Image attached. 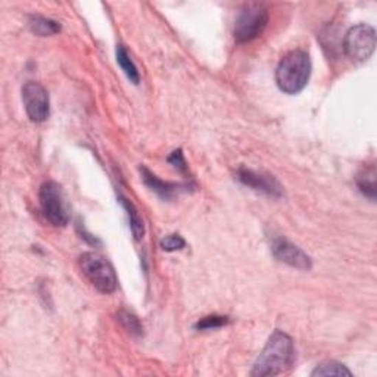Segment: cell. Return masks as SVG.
Masks as SVG:
<instances>
[{
	"label": "cell",
	"mask_w": 377,
	"mask_h": 377,
	"mask_svg": "<svg viewBox=\"0 0 377 377\" xmlns=\"http://www.w3.org/2000/svg\"><path fill=\"white\" fill-rule=\"evenodd\" d=\"M295 363V345L290 336L282 330H274L262 352L257 358L251 376H279L292 369Z\"/></svg>",
	"instance_id": "1"
},
{
	"label": "cell",
	"mask_w": 377,
	"mask_h": 377,
	"mask_svg": "<svg viewBox=\"0 0 377 377\" xmlns=\"http://www.w3.org/2000/svg\"><path fill=\"white\" fill-rule=\"evenodd\" d=\"M311 76L310 55L302 49L292 50L284 56L276 69V81L282 91L297 95L307 86Z\"/></svg>",
	"instance_id": "2"
},
{
	"label": "cell",
	"mask_w": 377,
	"mask_h": 377,
	"mask_svg": "<svg viewBox=\"0 0 377 377\" xmlns=\"http://www.w3.org/2000/svg\"><path fill=\"white\" fill-rule=\"evenodd\" d=\"M78 267L91 286L100 293H112L118 286V279L111 262L96 252H86L78 258Z\"/></svg>",
	"instance_id": "3"
},
{
	"label": "cell",
	"mask_w": 377,
	"mask_h": 377,
	"mask_svg": "<svg viewBox=\"0 0 377 377\" xmlns=\"http://www.w3.org/2000/svg\"><path fill=\"white\" fill-rule=\"evenodd\" d=\"M269 23V11L261 3L244 5L234 24V40L238 43H248L262 34Z\"/></svg>",
	"instance_id": "4"
},
{
	"label": "cell",
	"mask_w": 377,
	"mask_h": 377,
	"mask_svg": "<svg viewBox=\"0 0 377 377\" xmlns=\"http://www.w3.org/2000/svg\"><path fill=\"white\" fill-rule=\"evenodd\" d=\"M40 208L45 218L55 227H64L69 221L67 202L60 186L55 181H46L38 192Z\"/></svg>",
	"instance_id": "5"
},
{
	"label": "cell",
	"mask_w": 377,
	"mask_h": 377,
	"mask_svg": "<svg viewBox=\"0 0 377 377\" xmlns=\"http://www.w3.org/2000/svg\"><path fill=\"white\" fill-rule=\"evenodd\" d=\"M343 49L355 62H365L372 58L376 49V32L372 25L358 24L345 36Z\"/></svg>",
	"instance_id": "6"
},
{
	"label": "cell",
	"mask_w": 377,
	"mask_h": 377,
	"mask_svg": "<svg viewBox=\"0 0 377 377\" xmlns=\"http://www.w3.org/2000/svg\"><path fill=\"white\" fill-rule=\"evenodd\" d=\"M23 102L28 118L34 122H43L49 117L47 90L36 81H28L23 87Z\"/></svg>",
	"instance_id": "7"
},
{
	"label": "cell",
	"mask_w": 377,
	"mask_h": 377,
	"mask_svg": "<svg viewBox=\"0 0 377 377\" xmlns=\"http://www.w3.org/2000/svg\"><path fill=\"white\" fill-rule=\"evenodd\" d=\"M271 251L279 261L298 270H310L312 267L311 258L299 247L284 238L273 239Z\"/></svg>",
	"instance_id": "8"
},
{
	"label": "cell",
	"mask_w": 377,
	"mask_h": 377,
	"mask_svg": "<svg viewBox=\"0 0 377 377\" xmlns=\"http://www.w3.org/2000/svg\"><path fill=\"white\" fill-rule=\"evenodd\" d=\"M238 180L243 183L244 186L266 193V195L271 198H280L283 195V187L273 176L262 174V172L242 167L238 170Z\"/></svg>",
	"instance_id": "9"
},
{
	"label": "cell",
	"mask_w": 377,
	"mask_h": 377,
	"mask_svg": "<svg viewBox=\"0 0 377 377\" xmlns=\"http://www.w3.org/2000/svg\"><path fill=\"white\" fill-rule=\"evenodd\" d=\"M140 172H141V179H144L145 185L152 192H155L157 195L161 196L162 199H171L176 195L177 189L180 187L179 185H174V183H168V181L158 179L154 172H150L146 167H140Z\"/></svg>",
	"instance_id": "10"
},
{
	"label": "cell",
	"mask_w": 377,
	"mask_h": 377,
	"mask_svg": "<svg viewBox=\"0 0 377 377\" xmlns=\"http://www.w3.org/2000/svg\"><path fill=\"white\" fill-rule=\"evenodd\" d=\"M119 202H121V205L124 207V209L127 211L130 229H131V233H133L135 239L141 240L145 236V224H144V220H141V217H140L137 208L124 196H119Z\"/></svg>",
	"instance_id": "11"
},
{
	"label": "cell",
	"mask_w": 377,
	"mask_h": 377,
	"mask_svg": "<svg viewBox=\"0 0 377 377\" xmlns=\"http://www.w3.org/2000/svg\"><path fill=\"white\" fill-rule=\"evenodd\" d=\"M28 24H30V28H32V32L40 37L54 36L60 32V24L46 16H38V15L30 16Z\"/></svg>",
	"instance_id": "12"
},
{
	"label": "cell",
	"mask_w": 377,
	"mask_h": 377,
	"mask_svg": "<svg viewBox=\"0 0 377 377\" xmlns=\"http://www.w3.org/2000/svg\"><path fill=\"white\" fill-rule=\"evenodd\" d=\"M117 62L119 64L121 69L124 71V74L127 76V78L131 81L133 84H139L140 81V73L137 67L135 65L133 60H131L127 49L122 46V45H118L117 46Z\"/></svg>",
	"instance_id": "13"
},
{
	"label": "cell",
	"mask_w": 377,
	"mask_h": 377,
	"mask_svg": "<svg viewBox=\"0 0 377 377\" xmlns=\"http://www.w3.org/2000/svg\"><path fill=\"white\" fill-rule=\"evenodd\" d=\"M311 376H352V373L338 361H325L315 367Z\"/></svg>",
	"instance_id": "14"
},
{
	"label": "cell",
	"mask_w": 377,
	"mask_h": 377,
	"mask_svg": "<svg viewBox=\"0 0 377 377\" xmlns=\"http://www.w3.org/2000/svg\"><path fill=\"white\" fill-rule=\"evenodd\" d=\"M117 320L119 321V324L124 328L128 333L135 334V336H140L144 333V325H141L140 320L136 317L135 314H131L126 310H121L117 314Z\"/></svg>",
	"instance_id": "15"
},
{
	"label": "cell",
	"mask_w": 377,
	"mask_h": 377,
	"mask_svg": "<svg viewBox=\"0 0 377 377\" xmlns=\"http://www.w3.org/2000/svg\"><path fill=\"white\" fill-rule=\"evenodd\" d=\"M229 317H224V315H208V317L201 319L196 324L195 329L198 330H214V329H220L222 325L229 324Z\"/></svg>",
	"instance_id": "16"
},
{
	"label": "cell",
	"mask_w": 377,
	"mask_h": 377,
	"mask_svg": "<svg viewBox=\"0 0 377 377\" xmlns=\"http://www.w3.org/2000/svg\"><path fill=\"white\" fill-rule=\"evenodd\" d=\"M186 247V240L183 239L180 234H168L161 240V248L165 252H174L180 251Z\"/></svg>",
	"instance_id": "17"
},
{
	"label": "cell",
	"mask_w": 377,
	"mask_h": 377,
	"mask_svg": "<svg viewBox=\"0 0 377 377\" xmlns=\"http://www.w3.org/2000/svg\"><path fill=\"white\" fill-rule=\"evenodd\" d=\"M376 174H374V170L372 171V174H365V176H361L358 179V187L360 190L364 193L365 196H369L370 199H374L376 198Z\"/></svg>",
	"instance_id": "18"
},
{
	"label": "cell",
	"mask_w": 377,
	"mask_h": 377,
	"mask_svg": "<svg viewBox=\"0 0 377 377\" xmlns=\"http://www.w3.org/2000/svg\"><path fill=\"white\" fill-rule=\"evenodd\" d=\"M168 162L171 165H174L177 170L185 172L186 171V159L185 157H183V152L179 149V150H174L172 154L168 157Z\"/></svg>",
	"instance_id": "19"
}]
</instances>
